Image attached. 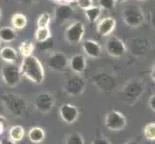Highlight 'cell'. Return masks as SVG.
<instances>
[{"instance_id": "cell-39", "label": "cell", "mask_w": 155, "mask_h": 144, "mask_svg": "<svg viewBox=\"0 0 155 144\" xmlns=\"http://www.w3.org/2000/svg\"><path fill=\"white\" fill-rule=\"evenodd\" d=\"M66 2H69V3H71V2H73V1H76V0H65Z\"/></svg>"}, {"instance_id": "cell-20", "label": "cell", "mask_w": 155, "mask_h": 144, "mask_svg": "<svg viewBox=\"0 0 155 144\" xmlns=\"http://www.w3.org/2000/svg\"><path fill=\"white\" fill-rule=\"evenodd\" d=\"M17 39V33L11 27H3L0 29V40L5 42H12Z\"/></svg>"}, {"instance_id": "cell-12", "label": "cell", "mask_w": 155, "mask_h": 144, "mask_svg": "<svg viewBox=\"0 0 155 144\" xmlns=\"http://www.w3.org/2000/svg\"><path fill=\"white\" fill-rule=\"evenodd\" d=\"M116 26H117V21L114 18H112V17L104 18L98 22L97 31L98 35L102 37H107L113 33Z\"/></svg>"}, {"instance_id": "cell-32", "label": "cell", "mask_w": 155, "mask_h": 144, "mask_svg": "<svg viewBox=\"0 0 155 144\" xmlns=\"http://www.w3.org/2000/svg\"><path fill=\"white\" fill-rule=\"evenodd\" d=\"M6 128H7V120L4 116L0 115V136L3 135Z\"/></svg>"}, {"instance_id": "cell-31", "label": "cell", "mask_w": 155, "mask_h": 144, "mask_svg": "<svg viewBox=\"0 0 155 144\" xmlns=\"http://www.w3.org/2000/svg\"><path fill=\"white\" fill-rule=\"evenodd\" d=\"M91 144H111V141L105 136H97L94 138Z\"/></svg>"}, {"instance_id": "cell-10", "label": "cell", "mask_w": 155, "mask_h": 144, "mask_svg": "<svg viewBox=\"0 0 155 144\" xmlns=\"http://www.w3.org/2000/svg\"><path fill=\"white\" fill-rule=\"evenodd\" d=\"M85 88H86L85 80L80 75L76 74L68 80L65 87V91L71 96H78L84 92Z\"/></svg>"}, {"instance_id": "cell-33", "label": "cell", "mask_w": 155, "mask_h": 144, "mask_svg": "<svg viewBox=\"0 0 155 144\" xmlns=\"http://www.w3.org/2000/svg\"><path fill=\"white\" fill-rule=\"evenodd\" d=\"M148 107L153 113H155V93L152 94L148 99Z\"/></svg>"}, {"instance_id": "cell-3", "label": "cell", "mask_w": 155, "mask_h": 144, "mask_svg": "<svg viewBox=\"0 0 155 144\" xmlns=\"http://www.w3.org/2000/svg\"><path fill=\"white\" fill-rule=\"evenodd\" d=\"M121 18L124 23L130 28H138L143 24L146 20L145 14L141 7L132 6L125 7L121 12Z\"/></svg>"}, {"instance_id": "cell-30", "label": "cell", "mask_w": 155, "mask_h": 144, "mask_svg": "<svg viewBox=\"0 0 155 144\" xmlns=\"http://www.w3.org/2000/svg\"><path fill=\"white\" fill-rule=\"evenodd\" d=\"M76 2L78 4V6L81 9H83L84 11L94 6L93 0H76Z\"/></svg>"}, {"instance_id": "cell-42", "label": "cell", "mask_w": 155, "mask_h": 144, "mask_svg": "<svg viewBox=\"0 0 155 144\" xmlns=\"http://www.w3.org/2000/svg\"><path fill=\"white\" fill-rule=\"evenodd\" d=\"M0 45H1V41H0Z\"/></svg>"}, {"instance_id": "cell-21", "label": "cell", "mask_w": 155, "mask_h": 144, "mask_svg": "<svg viewBox=\"0 0 155 144\" xmlns=\"http://www.w3.org/2000/svg\"><path fill=\"white\" fill-rule=\"evenodd\" d=\"M27 24V18L22 14H15L12 17V25L15 29L21 30Z\"/></svg>"}, {"instance_id": "cell-15", "label": "cell", "mask_w": 155, "mask_h": 144, "mask_svg": "<svg viewBox=\"0 0 155 144\" xmlns=\"http://www.w3.org/2000/svg\"><path fill=\"white\" fill-rule=\"evenodd\" d=\"M82 48L85 54L92 59H97L101 56V46L94 40H86L83 42Z\"/></svg>"}, {"instance_id": "cell-14", "label": "cell", "mask_w": 155, "mask_h": 144, "mask_svg": "<svg viewBox=\"0 0 155 144\" xmlns=\"http://www.w3.org/2000/svg\"><path fill=\"white\" fill-rule=\"evenodd\" d=\"M143 87L141 82H130L126 85L124 89V96L126 101L135 99L137 100L143 92Z\"/></svg>"}, {"instance_id": "cell-1", "label": "cell", "mask_w": 155, "mask_h": 144, "mask_svg": "<svg viewBox=\"0 0 155 144\" xmlns=\"http://www.w3.org/2000/svg\"><path fill=\"white\" fill-rule=\"evenodd\" d=\"M21 75L36 85H41L45 81V68L38 58L31 55L23 58L19 66Z\"/></svg>"}, {"instance_id": "cell-27", "label": "cell", "mask_w": 155, "mask_h": 144, "mask_svg": "<svg viewBox=\"0 0 155 144\" xmlns=\"http://www.w3.org/2000/svg\"><path fill=\"white\" fill-rule=\"evenodd\" d=\"M50 19H51V17L48 13L41 14L38 18V21H37L38 28H47L49 25Z\"/></svg>"}, {"instance_id": "cell-37", "label": "cell", "mask_w": 155, "mask_h": 144, "mask_svg": "<svg viewBox=\"0 0 155 144\" xmlns=\"http://www.w3.org/2000/svg\"><path fill=\"white\" fill-rule=\"evenodd\" d=\"M151 78L153 81H155V65L152 66V69H151Z\"/></svg>"}, {"instance_id": "cell-18", "label": "cell", "mask_w": 155, "mask_h": 144, "mask_svg": "<svg viewBox=\"0 0 155 144\" xmlns=\"http://www.w3.org/2000/svg\"><path fill=\"white\" fill-rule=\"evenodd\" d=\"M0 58L6 63H14L18 59V53L13 47L5 46L0 49Z\"/></svg>"}, {"instance_id": "cell-2", "label": "cell", "mask_w": 155, "mask_h": 144, "mask_svg": "<svg viewBox=\"0 0 155 144\" xmlns=\"http://www.w3.org/2000/svg\"><path fill=\"white\" fill-rule=\"evenodd\" d=\"M1 102L9 113L15 117H22L27 109L26 101L22 96L15 93H4L1 95Z\"/></svg>"}, {"instance_id": "cell-6", "label": "cell", "mask_w": 155, "mask_h": 144, "mask_svg": "<svg viewBox=\"0 0 155 144\" xmlns=\"http://www.w3.org/2000/svg\"><path fill=\"white\" fill-rule=\"evenodd\" d=\"M105 49L106 52L113 58H121L127 52L125 42L117 37H111L106 40Z\"/></svg>"}, {"instance_id": "cell-38", "label": "cell", "mask_w": 155, "mask_h": 144, "mask_svg": "<svg viewBox=\"0 0 155 144\" xmlns=\"http://www.w3.org/2000/svg\"><path fill=\"white\" fill-rule=\"evenodd\" d=\"M127 0H116V2H119V3H124Z\"/></svg>"}, {"instance_id": "cell-16", "label": "cell", "mask_w": 155, "mask_h": 144, "mask_svg": "<svg viewBox=\"0 0 155 144\" xmlns=\"http://www.w3.org/2000/svg\"><path fill=\"white\" fill-rule=\"evenodd\" d=\"M73 14V9L68 5H61L55 11V20L57 23H63Z\"/></svg>"}, {"instance_id": "cell-29", "label": "cell", "mask_w": 155, "mask_h": 144, "mask_svg": "<svg viewBox=\"0 0 155 144\" xmlns=\"http://www.w3.org/2000/svg\"><path fill=\"white\" fill-rule=\"evenodd\" d=\"M99 7L107 11H112L116 7V0H98Z\"/></svg>"}, {"instance_id": "cell-9", "label": "cell", "mask_w": 155, "mask_h": 144, "mask_svg": "<svg viewBox=\"0 0 155 144\" xmlns=\"http://www.w3.org/2000/svg\"><path fill=\"white\" fill-rule=\"evenodd\" d=\"M85 34V26L81 21L73 22L66 30V39L71 44L79 43L83 40Z\"/></svg>"}, {"instance_id": "cell-22", "label": "cell", "mask_w": 155, "mask_h": 144, "mask_svg": "<svg viewBox=\"0 0 155 144\" xmlns=\"http://www.w3.org/2000/svg\"><path fill=\"white\" fill-rule=\"evenodd\" d=\"M101 14V8L99 6H93L85 10V15L90 22H95Z\"/></svg>"}, {"instance_id": "cell-7", "label": "cell", "mask_w": 155, "mask_h": 144, "mask_svg": "<svg viewBox=\"0 0 155 144\" xmlns=\"http://www.w3.org/2000/svg\"><path fill=\"white\" fill-rule=\"evenodd\" d=\"M55 106V99L48 92H41L36 96L35 107L36 110L42 114H47Z\"/></svg>"}, {"instance_id": "cell-11", "label": "cell", "mask_w": 155, "mask_h": 144, "mask_svg": "<svg viewBox=\"0 0 155 144\" xmlns=\"http://www.w3.org/2000/svg\"><path fill=\"white\" fill-rule=\"evenodd\" d=\"M59 114L61 119L66 124L71 125L75 123L79 117V110L76 106L69 103L63 104L59 109Z\"/></svg>"}, {"instance_id": "cell-17", "label": "cell", "mask_w": 155, "mask_h": 144, "mask_svg": "<svg viewBox=\"0 0 155 144\" xmlns=\"http://www.w3.org/2000/svg\"><path fill=\"white\" fill-rule=\"evenodd\" d=\"M29 140L34 144H40L45 140V132L41 127H33L28 132Z\"/></svg>"}, {"instance_id": "cell-35", "label": "cell", "mask_w": 155, "mask_h": 144, "mask_svg": "<svg viewBox=\"0 0 155 144\" xmlns=\"http://www.w3.org/2000/svg\"><path fill=\"white\" fill-rule=\"evenodd\" d=\"M19 1L22 2V3H25V4H32L36 1H38V0H19Z\"/></svg>"}, {"instance_id": "cell-23", "label": "cell", "mask_w": 155, "mask_h": 144, "mask_svg": "<svg viewBox=\"0 0 155 144\" xmlns=\"http://www.w3.org/2000/svg\"><path fill=\"white\" fill-rule=\"evenodd\" d=\"M34 49H35L34 43L31 40H24L22 42H20L19 44V52L24 58L31 56Z\"/></svg>"}, {"instance_id": "cell-36", "label": "cell", "mask_w": 155, "mask_h": 144, "mask_svg": "<svg viewBox=\"0 0 155 144\" xmlns=\"http://www.w3.org/2000/svg\"><path fill=\"white\" fill-rule=\"evenodd\" d=\"M124 144H140V142H138L135 139H129V140H127Z\"/></svg>"}, {"instance_id": "cell-34", "label": "cell", "mask_w": 155, "mask_h": 144, "mask_svg": "<svg viewBox=\"0 0 155 144\" xmlns=\"http://www.w3.org/2000/svg\"><path fill=\"white\" fill-rule=\"evenodd\" d=\"M0 144H17V142L11 140L10 138L4 137V138H2V139H0Z\"/></svg>"}, {"instance_id": "cell-26", "label": "cell", "mask_w": 155, "mask_h": 144, "mask_svg": "<svg viewBox=\"0 0 155 144\" xmlns=\"http://www.w3.org/2000/svg\"><path fill=\"white\" fill-rule=\"evenodd\" d=\"M51 37L50 35V31L47 28H38L35 32V39L38 42L45 41L47 39H49Z\"/></svg>"}, {"instance_id": "cell-40", "label": "cell", "mask_w": 155, "mask_h": 144, "mask_svg": "<svg viewBox=\"0 0 155 144\" xmlns=\"http://www.w3.org/2000/svg\"><path fill=\"white\" fill-rule=\"evenodd\" d=\"M2 18V13H1V10H0V19H1Z\"/></svg>"}, {"instance_id": "cell-4", "label": "cell", "mask_w": 155, "mask_h": 144, "mask_svg": "<svg viewBox=\"0 0 155 144\" xmlns=\"http://www.w3.org/2000/svg\"><path fill=\"white\" fill-rule=\"evenodd\" d=\"M104 125L109 131L120 132L126 128L127 118L121 111L111 110L106 113L104 118Z\"/></svg>"}, {"instance_id": "cell-8", "label": "cell", "mask_w": 155, "mask_h": 144, "mask_svg": "<svg viewBox=\"0 0 155 144\" xmlns=\"http://www.w3.org/2000/svg\"><path fill=\"white\" fill-rule=\"evenodd\" d=\"M47 66L56 72H65L68 68V60L62 52H54L47 58Z\"/></svg>"}, {"instance_id": "cell-28", "label": "cell", "mask_w": 155, "mask_h": 144, "mask_svg": "<svg viewBox=\"0 0 155 144\" xmlns=\"http://www.w3.org/2000/svg\"><path fill=\"white\" fill-rule=\"evenodd\" d=\"M53 44H54V40L50 37L49 39H47L45 41L38 42V49L41 52H45L47 50H50L53 47Z\"/></svg>"}, {"instance_id": "cell-25", "label": "cell", "mask_w": 155, "mask_h": 144, "mask_svg": "<svg viewBox=\"0 0 155 144\" xmlns=\"http://www.w3.org/2000/svg\"><path fill=\"white\" fill-rule=\"evenodd\" d=\"M66 144H85V139L80 133L72 132L69 135H68Z\"/></svg>"}, {"instance_id": "cell-24", "label": "cell", "mask_w": 155, "mask_h": 144, "mask_svg": "<svg viewBox=\"0 0 155 144\" xmlns=\"http://www.w3.org/2000/svg\"><path fill=\"white\" fill-rule=\"evenodd\" d=\"M143 136L148 141H155V122L147 124L143 130Z\"/></svg>"}, {"instance_id": "cell-13", "label": "cell", "mask_w": 155, "mask_h": 144, "mask_svg": "<svg viewBox=\"0 0 155 144\" xmlns=\"http://www.w3.org/2000/svg\"><path fill=\"white\" fill-rule=\"evenodd\" d=\"M68 66L75 74H82L86 70L87 66V60L86 57L82 54L73 55L68 61Z\"/></svg>"}, {"instance_id": "cell-19", "label": "cell", "mask_w": 155, "mask_h": 144, "mask_svg": "<svg viewBox=\"0 0 155 144\" xmlns=\"http://www.w3.org/2000/svg\"><path fill=\"white\" fill-rule=\"evenodd\" d=\"M8 135H9V138L11 140H13L15 142L21 141L23 139L24 135H25L24 128L22 126H20V125L12 126L9 129Z\"/></svg>"}, {"instance_id": "cell-5", "label": "cell", "mask_w": 155, "mask_h": 144, "mask_svg": "<svg viewBox=\"0 0 155 144\" xmlns=\"http://www.w3.org/2000/svg\"><path fill=\"white\" fill-rule=\"evenodd\" d=\"M1 77L3 82L10 88H15L20 83V68L15 63H5L1 68Z\"/></svg>"}, {"instance_id": "cell-41", "label": "cell", "mask_w": 155, "mask_h": 144, "mask_svg": "<svg viewBox=\"0 0 155 144\" xmlns=\"http://www.w3.org/2000/svg\"><path fill=\"white\" fill-rule=\"evenodd\" d=\"M139 1H142V2H145V1H147V0H139Z\"/></svg>"}]
</instances>
